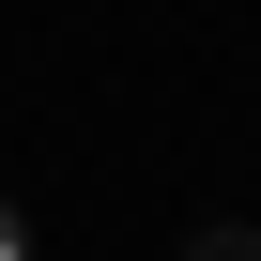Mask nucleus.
<instances>
[{"mask_svg": "<svg viewBox=\"0 0 261 261\" xmlns=\"http://www.w3.org/2000/svg\"><path fill=\"white\" fill-rule=\"evenodd\" d=\"M16 246H31V215H16V200H0V261H16Z\"/></svg>", "mask_w": 261, "mask_h": 261, "instance_id": "f257e3e1", "label": "nucleus"}]
</instances>
